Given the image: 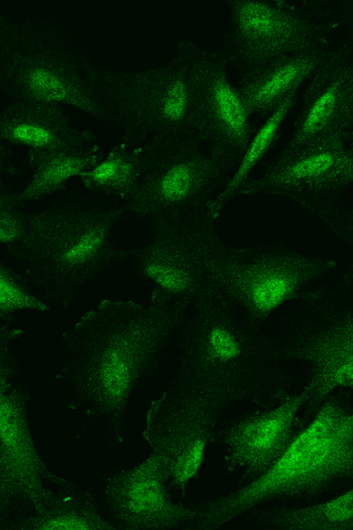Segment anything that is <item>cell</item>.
Here are the masks:
<instances>
[{
	"mask_svg": "<svg viewBox=\"0 0 353 530\" xmlns=\"http://www.w3.org/2000/svg\"><path fill=\"white\" fill-rule=\"evenodd\" d=\"M148 276L162 288L178 292L188 284V277L180 268L161 262L152 263L146 269Z\"/></svg>",
	"mask_w": 353,
	"mask_h": 530,
	"instance_id": "15",
	"label": "cell"
},
{
	"mask_svg": "<svg viewBox=\"0 0 353 530\" xmlns=\"http://www.w3.org/2000/svg\"><path fill=\"white\" fill-rule=\"evenodd\" d=\"M213 99L225 127L233 135L241 136L246 126V112L238 95L226 84L218 83L213 90Z\"/></svg>",
	"mask_w": 353,
	"mask_h": 530,
	"instance_id": "8",
	"label": "cell"
},
{
	"mask_svg": "<svg viewBox=\"0 0 353 530\" xmlns=\"http://www.w3.org/2000/svg\"><path fill=\"white\" fill-rule=\"evenodd\" d=\"M30 300L6 278L1 279V304L5 308L28 305Z\"/></svg>",
	"mask_w": 353,
	"mask_h": 530,
	"instance_id": "23",
	"label": "cell"
},
{
	"mask_svg": "<svg viewBox=\"0 0 353 530\" xmlns=\"http://www.w3.org/2000/svg\"><path fill=\"white\" fill-rule=\"evenodd\" d=\"M101 241L102 237L99 233L90 232L83 235L66 251L65 259L72 262L82 260L93 253L99 248Z\"/></svg>",
	"mask_w": 353,
	"mask_h": 530,
	"instance_id": "21",
	"label": "cell"
},
{
	"mask_svg": "<svg viewBox=\"0 0 353 530\" xmlns=\"http://www.w3.org/2000/svg\"><path fill=\"white\" fill-rule=\"evenodd\" d=\"M313 374L306 395L323 398L353 389V317L320 337L308 351Z\"/></svg>",
	"mask_w": 353,
	"mask_h": 530,
	"instance_id": "2",
	"label": "cell"
},
{
	"mask_svg": "<svg viewBox=\"0 0 353 530\" xmlns=\"http://www.w3.org/2000/svg\"><path fill=\"white\" fill-rule=\"evenodd\" d=\"M353 473V411L326 403L236 505L264 496L310 493Z\"/></svg>",
	"mask_w": 353,
	"mask_h": 530,
	"instance_id": "1",
	"label": "cell"
},
{
	"mask_svg": "<svg viewBox=\"0 0 353 530\" xmlns=\"http://www.w3.org/2000/svg\"><path fill=\"white\" fill-rule=\"evenodd\" d=\"M188 102L185 86L180 81H174L169 87L163 104L165 117L171 120L180 119L185 114Z\"/></svg>",
	"mask_w": 353,
	"mask_h": 530,
	"instance_id": "17",
	"label": "cell"
},
{
	"mask_svg": "<svg viewBox=\"0 0 353 530\" xmlns=\"http://www.w3.org/2000/svg\"><path fill=\"white\" fill-rule=\"evenodd\" d=\"M336 98L332 91L323 93L315 102L311 109L305 123V127L308 130L319 128L332 114Z\"/></svg>",
	"mask_w": 353,
	"mask_h": 530,
	"instance_id": "19",
	"label": "cell"
},
{
	"mask_svg": "<svg viewBox=\"0 0 353 530\" xmlns=\"http://www.w3.org/2000/svg\"><path fill=\"white\" fill-rule=\"evenodd\" d=\"M101 371L106 391L114 396L121 395L130 380L129 366L124 355L118 351H111L105 359Z\"/></svg>",
	"mask_w": 353,
	"mask_h": 530,
	"instance_id": "10",
	"label": "cell"
},
{
	"mask_svg": "<svg viewBox=\"0 0 353 530\" xmlns=\"http://www.w3.org/2000/svg\"><path fill=\"white\" fill-rule=\"evenodd\" d=\"M245 287L251 306L256 311L269 313L288 300L297 284L294 276L283 270L266 269L254 273Z\"/></svg>",
	"mask_w": 353,
	"mask_h": 530,
	"instance_id": "5",
	"label": "cell"
},
{
	"mask_svg": "<svg viewBox=\"0 0 353 530\" xmlns=\"http://www.w3.org/2000/svg\"><path fill=\"white\" fill-rule=\"evenodd\" d=\"M130 508L136 512H153L160 510L165 504L163 489L153 478L140 480L130 490Z\"/></svg>",
	"mask_w": 353,
	"mask_h": 530,
	"instance_id": "9",
	"label": "cell"
},
{
	"mask_svg": "<svg viewBox=\"0 0 353 530\" xmlns=\"http://www.w3.org/2000/svg\"><path fill=\"white\" fill-rule=\"evenodd\" d=\"M194 181L192 169L185 164L171 168L162 177L159 189L162 196L171 202L185 198L191 191Z\"/></svg>",
	"mask_w": 353,
	"mask_h": 530,
	"instance_id": "11",
	"label": "cell"
},
{
	"mask_svg": "<svg viewBox=\"0 0 353 530\" xmlns=\"http://www.w3.org/2000/svg\"><path fill=\"white\" fill-rule=\"evenodd\" d=\"M299 69L294 64H289L279 69L268 77L255 92V100L268 102L287 89L296 79Z\"/></svg>",
	"mask_w": 353,
	"mask_h": 530,
	"instance_id": "12",
	"label": "cell"
},
{
	"mask_svg": "<svg viewBox=\"0 0 353 530\" xmlns=\"http://www.w3.org/2000/svg\"><path fill=\"white\" fill-rule=\"evenodd\" d=\"M48 529H84L85 525L74 519H58L50 522L48 524Z\"/></svg>",
	"mask_w": 353,
	"mask_h": 530,
	"instance_id": "26",
	"label": "cell"
},
{
	"mask_svg": "<svg viewBox=\"0 0 353 530\" xmlns=\"http://www.w3.org/2000/svg\"><path fill=\"white\" fill-rule=\"evenodd\" d=\"M286 105L278 108L254 136L232 181V186L243 180L266 151L285 115Z\"/></svg>",
	"mask_w": 353,
	"mask_h": 530,
	"instance_id": "6",
	"label": "cell"
},
{
	"mask_svg": "<svg viewBox=\"0 0 353 530\" xmlns=\"http://www.w3.org/2000/svg\"><path fill=\"white\" fill-rule=\"evenodd\" d=\"M30 84L39 96L50 101H61L67 95L66 87L61 79L46 69H36L30 76Z\"/></svg>",
	"mask_w": 353,
	"mask_h": 530,
	"instance_id": "13",
	"label": "cell"
},
{
	"mask_svg": "<svg viewBox=\"0 0 353 530\" xmlns=\"http://www.w3.org/2000/svg\"><path fill=\"white\" fill-rule=\"evenodd\" d=\"M291 524L301 529H353V487L319 504L298 510Z\"/></svg>",
	"mask_w": 353,
	"mask_h": 530,
	"instance_id": "4",
	"label": "cell"
},
{
	"mask_svg": "<svg viewBox=\"0 0 353 530\" xmlns=\"http://www.w3.org/2000/svg\"><path fill=\"white\" fill-rule=\"evenodd\" d=\"M306 394L299 395L243 426L234 440L241 461L251 467L271 462L287 446L292 426Z\"/></svg>",
	"mask_w": 353,
	"mask_h": 530,
	"instance_id": "3",
	"label": "cell"
},
{
	"mask_svg": "<svg viewBox=\"0 0 353 530\" xmlns=\"http://www.w3.org/2000/svg\"><path fill=\"white\" fill-rule=\"evenodd\" d=\"M120 171L121 169L117 162L106 161L94 169L92 177L98 182H107L116 178Z\"/></svg>",
	"mask_w": 353,
	"mask_h": 530,
	"instance_id": "25",
	"label": "cell"
},
{
	"mask_svg": "<svg viewBox=\"0 0 353 530\" xmlns=\"http://www.w3.org/2000/svg\"><path fill=\"white\" fill-rule=\"evenodd\" d=\"M12 134L17 140L35 146H46L52 139L51 134L47 129L29 124L17 125L14 127Z\"/></svg>",
	"mask_w": 353,
	"mask_h": 530,
	"instance_id": "20",
	"label": "cell"
},
{
	"mask_svg": "<svg viewBox=\"0 0 353 530\" xmlns=\"http://www.w3.org/2000/svg\"><path fill=\"white\" fill-rule=\"evenodd\" d=\"M242 29L252 36L268 39L276 35L282 29L279 16L270 7L258 2L244 3L239 12Z\"/></svg>",
	"mask_w": 353,
	"mask_h": 530,
	"instance_id": "7",
	"label": "cell"
},
{
	"mask_svg": "<svg viewBox=\"0 0 353 530\" xmlns=\"http://www.w3.org/2000/svg\"><path fill=\"white\" fill-rule=\"evenodd\" d=\"M207 342L210 353L219 360H232L240 353V345L236 338L223 327L212 328L208 333Z\"/></svg>",
	"mask_w": 353,
	"mask_h": 530,
	"instance_id": "14",
	"label": "cell"
},
{
	"mask_svg": "<svg viewBox=\"0 0 353 530\" xmlns=\"http://www.w3.org/2000/svg\"><path fill=\"white\" fill-rule=\"evenodd\" d=\"M81 168L80 163L72 158L57 159L45 169L41 175L44 184L52 185L76 175Z\"/></svg>",
	"mask_w": 353,
	"mask_h": 530,
	"instance_id": "18",
	"label": "cell"
},
{
	"mask_svg": "<svg viewBox=\"0 0 353 530\" xmlns=\"http://www.w3.org/2000/svg\"><path fill=\"white\" fill-rule=\"evenodd\" d=\"M205 443L194 441L179 457L174 470L175 479L180 483L186 482L199 470L203 458Z\"/></svg>",
	"mask_w": 353,
	"mask_h": 530,
	"instance_id": "16",
	"label": "cell"
},
{
	"mask_svg": "<svg viewBox=\"0 0 353 530\" xmlns=\"http://www.w3.org/2000/svg\"><path fill=\"white\" fill-rule=\"evenodd\" d=\"M332 162L329 154H319L296 164L291 171L296 177L317 175L327 170Z\"/></svg>",
	"mask_w": 353,
	"mask_h": 530,
	"instance_id": "22",
	"label": "cell"
},
{
	"mask_svg": "<svg viewBox=\"0 0 353 530\" xmlns=\"http://www.w3.org/2000/svg\"><path fill=\"white\" fill-rule=\"evenodd\" d=\"M15 229L10 224H6L5 226H2L1 230V238L7 241L12 238L15 235Z\"/></svg>",
	"mask_w": 353,
	"mask_h": 530,
	"instance_id": "27",
	"label": "cell"
},
{
	"mask_svg": "<svg viewBox=\"0 0 353 530\" xmlns=\"http://www.w3.org/2000/svg\"><path fill=\"white\" fill-rule=\"evenodd\" d=\"M1 435L6 444L14 442L18 435L17 418L8 404L1 406Z\"/></svg>",
	"mask_w": 353,
	"mask_h": 530,
	"instance_id": "24",
	"label": "cell"
}]
</instances>
